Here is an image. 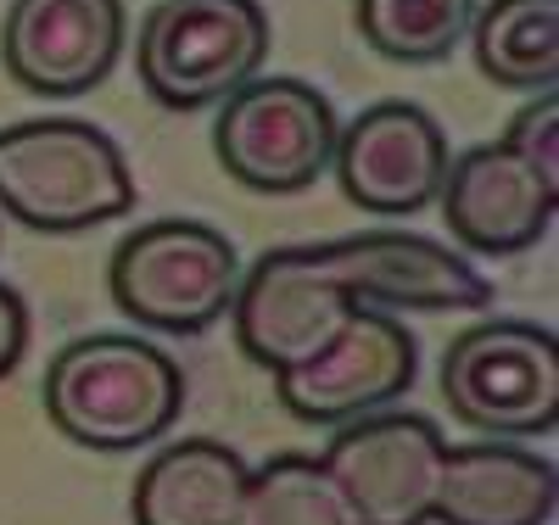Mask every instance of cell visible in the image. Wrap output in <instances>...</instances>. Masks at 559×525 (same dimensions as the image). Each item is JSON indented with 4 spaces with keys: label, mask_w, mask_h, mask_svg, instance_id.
Segmentation results:
<instances>
[{
    "label": "cell",
    "mask_w": 559,
    "mask_h": 525,
    "mask_svg": "<svg viewBox=\"0 0 559 525\" xmlns=\"http://www.w3.org/2000/svg\"><path fill=\"white\" fill-rule=\"evenodd\" d=\"M185 408V374L179 363L123 330L68 342L45 369V414L51 425L90 448V453H134L174 431Z\"/></svg>",
    "instance_id": "obj_1"
},
{
    "label": "cell",
    "mask_w": 559,
    "mask_h": 525,
    "mask_svg": "<svg viewBox=\"0 0 559 525\" xmlns=\"http://www.w3.org/2000/svg\"><path fill=\"white\" fill-rule=\"evenodd\" d=\"M134 207L118 140L84 118H28L0 129V213L39 235L102 229Z\"/></svg>",
    "instance_id": "obj_2"
},
{
    "label": "cell",
    "mask_w": 559,
    "mask_h": 525,
    "mask_svg": "<svg viewBox=\"0 0 559 525\" xmlns=\"http://www.w3.org/2000/svg\"><path fill=\"white\" fill-rule=\"evenodd\" d=\"M241 258L224 229L202 218H157L123 235L107 263V291L123 319L157 336H202L229 319Z\"/></svg>",
    "instance_id": "obj_3"
},
{
    "label": "cell",
    "mask_w": 559,
    "mask_h": 525,
    "mask_svg": "<svg viewBox=\"0 0 559 525\" xmlns=\"http://www.w3.org/2000/svg\"><path fill=\"white\" fill-rule=\"evenodd\" d=\"M269 62L258 0H157L134 34V73L168 112L218 107Z\"/></svg>",
    "instance_id": "obj_4"
},
{
    "label": "cell",
    "mask_w": 559,
    "mask_h": 525,
    "mask_svg": "<svg viewBox=\"0 0 559 525\" xmlns=\"http://www.w3.org/2000/svg\"><path fill=\"white\" fill-rule=\"evenodd\" d=\"M442 403L492 442L548 437L559 425V342L532 319H481L442 353Z\"/></svg>",
    "instance_id": "obj_5"
},
{
    "label": "cell",
    "mask_w": 559,
    "mask_h": 525,
    "mask_svg": "<svg viewBox=\"0 0 559 525\" xmlns=\"http://www.w3.org/2000/svg\"><path fill=\"white\" fill-rule=\"evenodd\" d=\"M336 129L342 123L331 102L313 84L286 73H258L218 102L213 152L218 168L258 196H297L331 168Z\"/></svg>",
    "instance_id": "obj_6"
},
{
    "label": "cell",
    "mask_w": 559,
    "mask_h": 525,
    "mask_svg": "<svg viewBox=\"0 0 559 525\" xmlns=\"http://www.w3.org/2000/svg\"><path fill=\"white\" fill-rule=\"evenodd\" d=\"M353 291L331 269L324 247H274L252 269H241L229 324H236L241 353L280 374L302 358H313L336 330L353 319Z\"/></svg>",
    "instance_id": "obj_7"
},
{
    "label": "cell",
    "mask_w": 559,
    "mask_h": 525,
    "mask_svg": "<svg viewBox=\"0 0 559 525\" xmlns=\"http://www.w3.org/2000/svg\"><path fill=\"white\" fill-rule=\"evenodd\" d=\"M419 369L414 330L386 308H353V319L313 358L274 374V397L302 425H347L392 408Z\"/></svg>",
    "instance_id": "obj_8"
},
{
    "label": "cell",
    "mask_w": 559,
    "mask_h": 525,
    "mask_svg": "<svg viewBox=\"0 0 559 525\" xmlns=\"http://www.w3.org/2000/svg\"><path fill=\"white\" fill-rule=\"evenodd\" d=\"M442 431L426 414L376 408L336 425L324 469L342 481L364 525H431L437 481H442Z\"/></svg>",
    "instance_id": "obj_9"
},
{
    "label": "cell",
    "mask_w": 559,
    "mask_h": 525,
    "mask_svg": "<svg viewBox=\"0 0 559 525\" xmlns=\"http://www.w3.org/2000/svg\"><path fill=\"white\" fill-rule=\"evenodd\" d=\"M331 168L342 196L376 218H408L437 202L448 174V134L414 102H376L336 129Z\"/></svg>",
    "instance_id": "obj_10"
},
{
    "label": "cell",
    "mask_w": 559,
    "mask_h": 525,
    "mask_svg": "<svg viewBox=\"0 0 559 525\" xmlns=\"http://www.w3.org/2000/svg\"><path fill=\"white\" fill-rule=\"evenodd\" d=\"M123 0H12L0 23V62L28 95H90L123 57Z\"/></svg>",
    "instance_id": "obj_11"
},
{
    "label": "cell",
    "mask_w": 559,
    "mask_h": 525,
    "mask_svg": "<svg viewBox=\"0 0 559 525\" xmlns=\"http://www.w3.org/2000/svg\"><path fill=\"white\" fill-rule=\"evenodd\" d=\"M358 308L386 313H481L492 302V279L442 241L408 229H369L347 241H319Z\"/></svg>",
    "instance_id": "obj_12"
},
{
    "label": "cell",
    "mask_w": 559,
    "mask_h": 525,
    "mask_svg": "<svg viewBox=\"0 0 559 525\" xmlns=\"http://www.w3.org/2000/svg\"><path fill=\"white\" fill-rule=\"evenodd\" d=\"M437 202H442L448 235L464 252L515 258L554 229L559 184L543 179L521 152H509L503 140H492V146H471V152L448 157Z\"/></svg>",
    "instance_id": "obj_13"
},
{
    "label": "cell",
    "mask_w": 559,
    "mask_h": 525,
    "mask_svg": "<svg viewBox=\"0 0 559 525\" xmlns=\"http://www.w3.org/2000/svg\"><path fill=\"white\" fill-rule=\"evenodd\" d=\"M559 503V475L521 442H464L442 453L437 525H548Z\"/></svg>",
    "instance_id": "obj_14"
},
{
    "label": "cell",
    "mask_w": 559,
    "mask_h": 525,
    "mask_svg": "<svg viewBox=\"0 0 559 525\" xmlns=\"http://www.w3.org/2000/svg\"><path fill=\"white\" fill-rule=\"evenodd\" d=\"M252 464L213 437H179L134 475V525H247Z\"/></svg>",
    "instance_id": "obj_15"
},
{
    "label": "cell",
    "mask_w": 559,
    "mask_h": 525,
    "mask_svg": "<svg viewBox=\"0 0 559 525\" xmlns=\"http://www.w3.org/2000/svg\"><path fill=\"white\" fill-rule=\"evenodd\" d=\"M464 39L498 90L543 95L559 79V0H487Z\"/></svg>",
    "instance_id": "obj_16"
},
{
    "label": "cell",
    "mask_w": 559,
    "mask_h": 525,
    "mask_svg": "<svg viewBox=\"0 0 559 525\" xmlns=\"http://www.w3.org/2000/svg\"><path fill=\"white\" fill-rule=\"evenodd\" d=\"M476 7L481 0H358L353 17L376 57L426 68V62H448L464 45Z\"/></svg>",
    "instance_id": "obj_17"
},
{
    "label": "cell",
    "mask_w": 559,
    "mask_h": 525,
    "mask_svg": "<svg viewBox=\"0 0 559 525\" xmlns=\"http://www.w3.org/2000/svg\"><path fill=\"white\" fill-rule=\"evenodd\" d=\"M247 525H364L353 498L324 458L313 453H274L252 469V509Z\"/></svg>",
    "instance_id": "obj_18"
},
{
    "label": "cell",
    "mask_w": 559,
    "mask_h": 525,
    "mask_svg": "<svg viewBox=\"0 0 559 525\" xmlns=\"http://www.w3.org/2000/svg\"><path fill=\"white\" fill-rule=\"evenodd\" d=\"M503 146H509V152H521L543 179L559 184V102H554V90L532 95V102H526L515 118H509Z\"/></svg>",
    "instance_id": "obj_19"
},
{
    "label": "cell",
    "mask_w": 559,
    "mask_h": 525,
    "mask_svg": "<svg viewBox=\"0 0 559 525\" xmlns=\"http://www.w3.org/2000/svg\"><path fill=\"white\" fill-rule=\"evenodd\" d=\"M28 353V302L0 279V380H7Z\"/></svg>",
    "instance_id": "obj_20"
}]
</instances>
